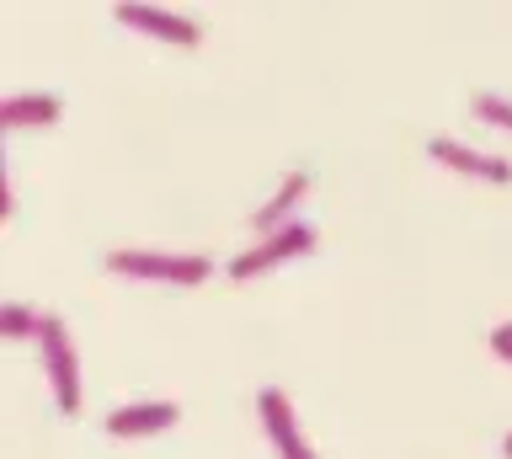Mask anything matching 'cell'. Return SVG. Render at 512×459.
<instances>
[{
	"instance_id": "6da1fadb",
	"label": "cell",
	"mask_w": 512,
	"mask_h": 459,
	"mask_svg": "<svg viewBox=\"0 0 512 459\" xmlns=\"http://www.w3.org/2000/svg\"><path fill=\"white\" fill-rule=\"evenodd\" d=\"M107 273L118 278H144V283H176V289H192L214 273V257L208 251H160V246H118L107 251Z\"/></svg>"
},
{
	"instance_id": "7a4b0ae2",
	"label": "cell",
	"mask_w": 512,
	"mask_h": 459,
	"mask_svg": "<svg viewBox=\"0 0 512 459\" xmlns=\"http://www.w3.org/2000/svg\"><path fill=\"white\" fill-rule=\"evenodd\" d=\"M38 358H43L48 390H54V406L64 411V417H75L80 411V347H75V331L64 326V315H48L43 321Z\"/></svg>"
},
{
	"instance_id": "3957f363",
	"label": "cell",
	"mask_w": 512,
	"mask_h": 459,
	"mask_svg": "<svg viewBox=\"0 0 512 459\" xmlns=\"http://www.w3.org/2000/svg\"><path fill=\"white\" fill-rule=\"evenodd\" d=\"M310 246H315V225L294 219V225L272 230V235H262L256 246L240 251V257H230V262H224V273H230V278H262V273H272V267H283V262L304 257Z\"/></svg>"
},
{
	"instance_id": "277c9868",
	"label": "cell",
	"mask_w": 512,
	"mask_h": 459,
	"mask_svg": "<svg viewBox=\"0 0 512 459\" xmlns=\"http://www.w3.org/2000/svg\"><path fill=\"white\" fill-rule=\"evenodd\" d=\"M123 27H139V33H150L160 43H176V49H192V43H203V22L192 17V11H176V6H150V0H118V11H112Z\"/></svg>"
},
{
	"instance_id": "5b68a950",
	"label": "cell",
	"mask_w": 512,
	"mask_h": 459,
	"mask_svg": "<svg viewBox=\"0 0 512 459\" xmlns=\"http://www.w3.org/2000/svg\"><path fill=\"white\" fill-rule=\"evenodd\" d=\"M256 417H262V427H267V438H272V449H278V459H320L315 443L304 438L299 411H294V401H288V390L267 385L262 395H256Z\"/></svg>"
},
{
	"instance_id": "8992f818",
	"label": "cell",
	"mask_w": 512,
	"mask_h": 459,
	"mask_svg": "<svg viewBox=\"0 0 512 459\" xmlns=\"http://www.w3.org/2000/svg\"><path fill=\"white\" fill-rule=\"evenodd\" d=\"M427 155H432V161H443L448 171H459V177L496 182V187H507V182H512V161H507V155H491V150L470 145V139L432 134V139H427Z\"/></svg>"
},
{
	"instance_id": "52a82bcc",
	"label": "cell",
	"mask_w": 512,
	"mask_h": 459,
	"mask_svg": "<svg viewBox=\"0 0 512 459\" xmlns=\"http://www.w3.org/2000/svg\"><path fill=\"white\" fill-rule=\"evenodd\" d=\"M182 422V406L166 401V395H150V401H123V406H112L102 427H107V438H150V433H166V427Z\"/></svg>"
},
{
	"instance_id": "ba28073f",
	"label": "cell",
	"mask_w": 512,
	"mask_h": 459,
	"mask_svg": "<svg viewBox=\"0 0 512 459\" xmlns=\"http://www.w3.org/2000/svg\"><path fill=\"white\" fill-rule=\"evenodd\" d=\"M64 102L54 91H6V102H0V123L6 129H48V123H59Z\"/></svg>"
},
{
	"instance_id": "9c48e42d",
	"label": "cell",
	"mask_w": 512,
	"mask_h": 459,
	"mask_svg": "<svg viewBox=\"0 0 512 459\" xmlns=\"http://www.w3.org/2000/svg\"><path fill=\"white\" fill-rule=\"evenodd\" d=\"M310 193V171H288V177L272 187V198L267 203H256V214H251V225L272 235V230H283V225H294V209H299V198Z\"/></svg>"
},
{
	"instance_id": "30bf717a",
	"label": "cell",
	"mask_w": 512,
	"mask_h": 459,
	"mask_svg": "<svg viewBox=\"0 0 512 459\" xmlns=\"http://www.w3.org/2000/svg\"><path fill=\"white\" fill-rule=\"evenodd\" d=\"M43 321H48V315L22 305V299H6V310H0V331H6V342H38Z\"/></svg>"
},
{
	"instance_id": "8fae6325",
	"label": "cell",
	"mask_w": 512,
	"mask_h": 459,
	"mask_svg": "<svg viewBox=\"0 0 512 459\" xmlns=\"http://www.w3.org/2000/svg\"><path fill=\"white\" fill-rule=\"evenodd\" d=\"M470 107H475V118L480 123H491V129H507L512 134V97H507V91H475V97H470Z\"/></svg>"
},
{
	"instance_id": "7c38bea8",
	"label": "cell",
	"mask_w": 512,
	"mask_h": 459,
	"mask_svg": "<svg viewBox=\"0 0 512 459\" xmlns=\"http://www.w3.org/2000/svg\"><path fill=\"white\" fill-rule=\"evenodd\" d=\"M486 342H491V353L502 358V363H512V321H502V326H491V337H486Z\"/></svg>"
},
{
	"instance_id": "4fadbf2b",
	"label": "cell",
	"mask_w": 512,
	"mask_h": 459,
	"mask_svg": "<svg viewBox=\"0 0 512 459\" xmlns=\"http://www.w3.org/2000/svg\"><path fill=\"white\" fill-rule=\"evenodd\" d=\"M16 214V198H11V177H0V219Z\"/></svg>"
},
{
	"instance_id": "5bb4252c",
	"label": "cell",
	"mask_w": 512,
	"mask_h": 459,
	"mask_svg": "<svg viewBox=\"0 0 512 459\" xmlns=\"http://www.w3.org/2000/svg\"><path fill=\"white\" fill-rule=\"evenodd\" d=\"M502 454H507V459H512V433H507V438H502Z\"/></svg>"
}]
</instances>
